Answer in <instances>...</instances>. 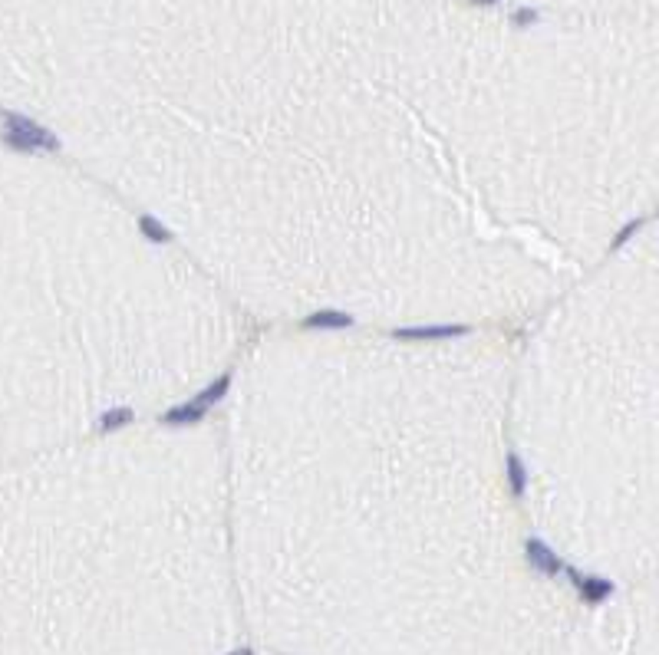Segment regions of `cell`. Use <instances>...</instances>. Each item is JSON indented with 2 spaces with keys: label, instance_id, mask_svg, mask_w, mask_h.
Segmentation results:
<instances>
[{
  "label": "cell",
  "instance_id": "cell-1",
  "mask_svg": "<svg viewBox=\"0 0 659 655\" xmlns=\"http://www.w3.org/2000/svg\"><path fill=\"white\" fill-rule=\"evenodd\" d=\"M4 142L17 151H56L60 149V139L53 132L30 122L27 116H17V112H4Z\"/></svg>",
  "mask_w": 659,
  "mask_h": 655
},
{
  "label": "cell",
  "instance_id": "cell-2",
  "mask_svg": "<svg viewBox=\"0 0 659 655\" xmlns=\"http://www.w3.org/2000/svg\"><path fill=\"white\" fill-rule=\"evenodd\" d=\"M472 333L468 326H402L395 330V339H452V336Z\"/></svg>",
  "mask_w": 659,
  "mask_h": 655
},
{
  "label": "cell",
  "instance_id": "cell-3",
  "mask_svg": "<svg viewBox=\"0 0 659 655\" xmlns=\"http://www.w3.org/2000/svg\"><path fill=\"white\" fill-rule=\"evenodd\" d=\"M524 554H527V560H531V566H534V570H541V573L558 576L560 570H564V563H560L558 556L550 554V547L544 544V540H527V544H524Z\"/></svg>",
  "mask_w": 659,
  "mask_h": 655
},
{
  "label": "cell",
  "instance_id": "cell-4",
  "mask_svg": "<svg viewBox=\"0 0 659 655\" xmlns=\"http://www.w3.org/2000/svg\"><path fill=\"white\" fill-rule=\"evenodd\" d=\"M567 576L574 580V586L584 593L587 603H603V599L613 593V583H610V580H600V576H580L577 570H567Z\"/></svg>",
  "mask_w": 659,
  "mask_h": 655
},
{
  "label": "cell",
  "instance_id": "cell-5",
  "mask_svg": "<svg viewBox=\"0 0 659 655\" xmlns=\"http://www.w3.org/2000/svg\"><path fill=\"white\" fill-rule=\"evenodd\" d=\"M204 408L198 399H192V402H182V405H175V408H168V412L162 415V422L165 425H192V422H202L204 418Z\"/></svg>",
  "mask_w": 659,
  "mask_h": 655
},
{
  "label": "cell",
  "instance_id": "cell-6",
  "mask_svg": "<svg viewBox=\"0 0 659 655\" xmlns=\"http://www.w3.org/2000/svg\"><path fill=\"white\" fill-rule=\"evenodd\" d=\"M307 330H346V326H353V316H346V313H336V310H320V313H310L304 320Z\"/></svg>",
  "mask_w": 659,
  "mask_h": 655
},
{
  "label": "cell",
  "instance_id": "cell-7",
  "mask_svg": "<svg viewBox=\"0 0 659 655\" xmlns=\"http://www.w3.org/2000/svg\"><path fill=\"white\" fill-rule=\"evenodd\" d=\"M228 389H231V375H221L218 382H211V385H208V389H204V392H198V395H195V399H198V402H202L204 408H211L214 402H221L224 395H228Z\"/></svg>",
  "mask_w": 659,
  "mask_h": 655
},
{
  "label": "cell",
  "instance_id": "cell-8",
  "mask_svg": "<svg viewBox=\"0 0 659 655\" xmlns=\"http://www.w3.org/2000/svg\"><path fill=\"white\" fill-rule=\"evenodd\" d=\"M507 481H511V491H515V494H524L527 471H524V461H521L517 454H507Z\"/></svg>",
  "mask_w": 659,
  "mask_h": 655
},
{
  "label": "cell",
  "instance_id": "cell-9",
  "mask_svg": "<svg viewBox=\"0 0 659 655\" xmlns=\"http://www.w3.org/2000/svg\"><path fill=\"white\" fill-rule=\"evenodd\" d=\"M132 418H135V412L122 405V408H112V412L102 415V418H99V428H102V432H112V428H122V425H129Z\"/></svg>",
  "mask_w": 659,
  "mask_h": 655
},
{
  "label": "cell",
  "instance_id": "cell-10",
  "mask_svg": "<svg viewBox=\"0 0 659 655\" xmlns=\"http://www.w3.org/2000/svg\"><path fill=\"white\" fill-rule=\"evenodd\" d=\"M139 227H142V234L149 237V241H155V244H165V241H168V231H165V227L155 221V218H149V214H145L142 221H139Z\"/></svg>",
  "mask_w": 659,
  "mask_h": 655
},
{
  "label": "cell",
  "instance_id": "cell-11",
  "mask_svg": "<svg viewBox=\"0 0 659 655\" xmlns=\"http://www.w3.org/2000/svg\"><path fill=\"white\" fill-rule=\"evenodd\" d=\"M639 224H643V221H629V224H623V231H620L617 237H613V247H620V244H627L629 237H633V234L639 231Z\"/></svg>",
  "mask_w": 659,
  "mask_h": 655
},
{
  "label": "cell",
  "instance_id": "cell-12",
  "mask_svg": "<svg viewBox=\"0 0 659 655\" xmlns=\"http://www.w3.org/2000/svg\"><path fill=\"white\" fill-rule=\"evenodd\" d=\"M231 655H251V649H238V652H231Z\"/></svg>",
  "mask_w": 659,
  "mask_h": 655
}]
</instances>
